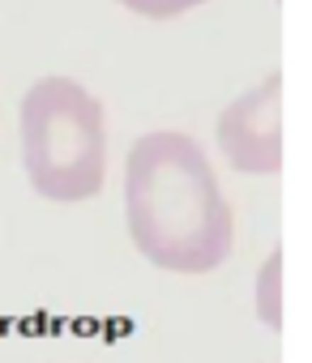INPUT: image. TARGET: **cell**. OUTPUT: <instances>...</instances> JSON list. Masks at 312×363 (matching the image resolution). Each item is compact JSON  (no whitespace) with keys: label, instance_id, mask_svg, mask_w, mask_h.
I'll use <instances>...</instances> for the list:
<instances>
[{"label":"cell","instance_id":"cell-1","mask_svg":"<svg viewBox=\"0 0 312 363\" xmlns=\"http://www.w3.org/2000/svg\"><path fill=\"white\" fill-rule=\"evenodd\" d=\"M124 227L163 274H214L235 248V214L206 150L176 128L133 141L124 158Z\"/></svg>","mask_w":312,"mask_h":363},{"label":"cell","instance_id":"cell-2","mask_svg":"<svg viewBox=\"0 0 312 363\" xmlns=\"http://www.w3.org/2000/svg\"><path fill=\"white\" fill-rule=\"evenodd\" d=\"M22 167L52 206H82L107 179L103 103L73 77H39L22 99Z\"/></svg>","mask_w":312,"mask_h":363},{"label":"cell","instance_id":"cell-3","mask_svg":"<svg viewBox=\"0 0 312 363\" xmlns=\"http://www.w3.org/2000/svg\"><path fill=\"white\" fill-rule=\"evenodd\" d=\"M214 137L223 158L240 175H278L282 171V77L269 73L261 86L231 99L218 111Z\"/></svg>","mask_w":312,"mask_h":363},{"label":"cell","instance_id":"cell-4","mask_svg":"<svg viewBox=\"0 0 312 363\" xmlns=\"http://www.w3.org/2000/svg\"><path fill=\"white\" fill-rule=\"evenodd\" d=\"M252 312L265 329H282V252L274 248L252 278Z\"/></svg>","mask_w":312,"mask_h":363},{"label":"cell","instance_id":"cell-5","mask_svg":"<svg viewBox=\"0 0 312 363\" xmlns=\"http://www.w3.org/2000/svg\"><path fill=\"white\" fill-rule=\"evenodd\" d=\"M116 5H124L128 13L150 18V22H172V18H184L189 9L206 5V0H116Z\"/></svg>","mask_w":312,"mask_h":363}]
</instances>
